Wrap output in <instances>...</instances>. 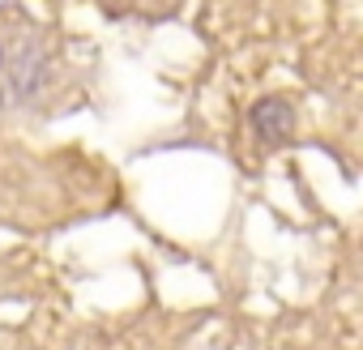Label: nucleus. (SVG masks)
I'll return each instance as SVG.
<instances>
[{"instance_id": "obj_1", "label": "nucleus", "mask_w": 363, "mask_h": 350, "mask_svg": "<svg viewBox=\"0 0 363 350\" xmlns=\"http://www.w3.org/2000/svg\"><path fill=\"white\" fill-rule=\"evenodd\" d=\"M252 132H257L261 141H269V145L286 141V137L295 132V107H291L286 98H261V103L252 107Z\"/></svg>"}]
</instances>
